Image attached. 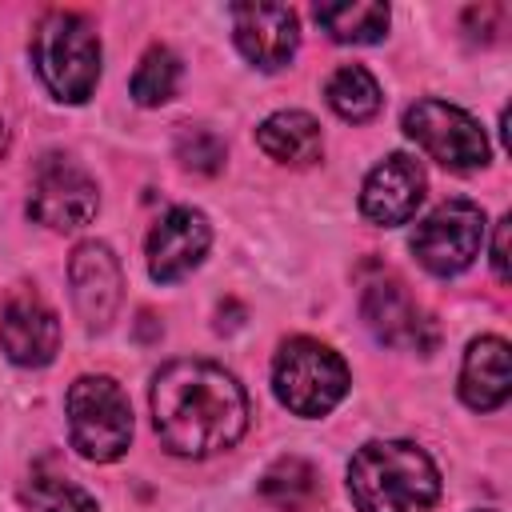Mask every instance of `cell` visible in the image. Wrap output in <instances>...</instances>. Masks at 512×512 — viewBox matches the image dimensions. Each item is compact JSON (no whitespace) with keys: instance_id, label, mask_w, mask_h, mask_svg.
<instances>
[{"instance_id":"cell-1","label":"cell","mask_w":512,"mask_h":512,"mask_svg":"<svg viewBox=\"0 0 512 512\" xmlns=\"http://www.w3.org/2000/svg\"><path fill=\"white\" fill-rule=\"evenodd\" d=\"M152 424L172 456L204 460L244 436L248 396L212 360H172L152 380Z\"/></svg>"},{"instance_id":"cell-2","label":"cell","mask_w":512,"mask_h":512,"mask_svg":"<svg viewBox=\"0 0 512 512\" xmlns=\"http://www.w3.org/2000/svg\"><path fill=\"white\" fill-rule=\"evenodd\" d=\"M356 512H424L440 496L432 456L412 440H372L348 460Z\"/></svg>"},{"instance_id":"cell-3","label":"cell","mask_w":512,"mask_h":512,"mask_svg":"<svg viewBox=\"0 0 512 512\" xmlns=\"http://www.w3.org/2000/svg\"><path fill=\"white\" fill-rule=\"evenodd\" d=\"M32 64L64 104H84L100 80V36L80 12H44L32 32Z\"/></svg>"},{"instance_id":"cell-4","label":"cell","mask_w":512,"mask_h":512,"mask_svg":"<svg viewBox=\"0 0 512 512\" xmlns=\"http://www.w3.org/2000/svg\"><path fill=\"white\" fill-rule=\"evenodd\" d=\"M272 388L276 400L292 416H324L332 412L348 392V364L320 340L296 336L284 340L272 364Z\"/></svg>"},{"instance_id":"cell-5","label":"cell","mask_w":512,"mask_h":512,"mask_svg":"<svg viewBox=\"0 0 512 512\" xmlns=\"http://www.w3.org/2000/svg\"><path fill=\"white\" fill-rule=\"evenodd\" d=\"M68 440L84 460L112 464L132 444V408L112 376H80L68 388Z\"/></svg>"},{"instance_id":"cell-6","label":"cell","mask_w":512,"mask_h":512,"mask_svg":"<svg viewBox=\"0 0 512 512\" xmlns=\"http://www.w3.org/2000/svg\"><path fill=\"white\" fill-rule=\"evenodd\" d=\"M404 132L416 140L436 164L452 172H472L488 164V136L484 128L456 104L444 100H416L404 112Z\"/></svg>"},{"instance_id":"cell-7","label":"cell","mask_w":512,"mask_h":512,"mask_svg":"<svg viewBox=\"0 0 512 512\" xmlns=\"http://www.w3.org/2000/svg\"><path fill=\"white\" fill-rule=\"evenodd\" d=\"M480 244H484V212L472 200H444L412 232V252L432 276L464 272L480 256Z\"/></svg>"},{"instance_id":"cell-8","label":"cell","mask_w":512,"mask_h":512,"mask_svg":"<svg viewBox=\"0 0 512 512\" xmlns=\"http://www.w3.org/2000/svg\"><path fill=\"white\" fill-rule=\"evenodd\" d=\"M100 208L96 180L68 156L52 152L36 164L32 172V192H28V216L44 228L72 232L84 228Z\"/></svg>"},{"instance_id":"cell-9","label":"cell","mask_w":512,"mask_h":512,"mask_svg":"<svg viewBox=\"0 0 512 512\" xmlns=\"http://www.w3.org/2000/svg\"><path fill=\"white\" fill-rule=\"evenodd\" d=\"M360 312L368 320V328L376 332L380 344L388 348H404V352H432L440 332L436 320L412 300V292L396 280V276H376L364 284L360 296Z\"/></svg>"},{"instance_id":"cell-10","label":"cell","mask_w":512,"mask_h":512,"mask_svg":"<svg viewBox=\"0 0 512 512\" xmlns=\"http://www.w3.org/2000/svg\"><path fill=\"white\" fill-rule=\"evenodd\" d=\"M68 284H72V304L84 320L88 332H104L116 320L120 296H124V276L120 260L112 256L108 244L84 240L68 256Z\"/></svg>"},{"instance_id":"cell-11","label":"cell","mask_w":512,"mask_h":512,"mask_svg":"<svg viewBox=\"0 0 512 512\" xmlns=\"http://www.w3.org/2000/svg\"><path fill=\"white\" fill-rule=\"evenodd\" d=\"M236 48L264 72L284 68L300 44V20L288 4H236L232 8Z\"/></svg>"},{"instance_id":"cell-12","label":"cell","mask_w":512,"mask_h":512,"mask_svg":"<svg viewBox=\"0 0 512 512\" xmlns=\"http://www.w3.org/2000/svg\"><path fill=\"white\" fill-rule=\"evenodd\" d=\"M212 244V228L196 208H168L148 232V272L160 284L188 276Z\"/></svg>"},{"instance_id":"cell-13","label":"cell","mask_w":512,"mask_h":512,"mask_svg":"<svg viewBox=\"0 0 512 512\" xmlns=\"http://www.w3.org/2000/svg\"><path fill=\"white\" fill-rule=\"evenodd\" d=\"M0 344L12 364L20 368H40L56 356L60 348V324L56 312L40 300L32 288H16L4 300V320H0Z\"/></svg>"},{"instance_id":"cell-14","label":"cell","mask_w":512,"mask_h":512,"mask_svg":"<svg viewBox=\"0 0 512 512\" xmlns=\"http://www.w3.org/2000/svg\"><path fill=\"white\" fill-rule=\"evenodd\" d=\"M420 200H424V168L404 152L384 156L360 188V212L380 228L408 224Z\"/></svg>"},{"instance_id":"cell-15","label":"cell","mask_w":512,"mask_h":512,"mask_svg":"<svg viewBox=\"0 0 512 512\" xmlns=\"http://www.w3.org/2000/svg\"><path fill=\"white\" fill-rule=\"evenodd\" d=\"M512 392V368H508V344L500 336H480L464 352L460 368V396L476 412H492Z\"/></svg>"},{"instance_id":"cell-16","label":"cell","mask_w":512,"mask_h":512,"mask_svg":"<svg viewBox=\"0 0 512 512\" xmlns=\"http://www.w3.org/2000/svg\"><path fill=\"white\" fill-rule=\"evenodd\" d=\"M256 144H260L264 156H272L280 164L308 168V164L320 160L324 136H320V124L308 112H276L256 128Z\"/></svg>"},{"instance_id":"cell-17","label":"cell","mask_w":512,"mask_h":512,"mask_svg":"<svg viewBox=\"0 0 512 512\" xmlns=\"http://www.w3.org/2000/svg\"><path fill=\"white\" fill-rule=\"evenodd\" d=\"M316 24L336 44H376L388 32V4H376V0L316 4Z\"/></svg>"},{"instance_id":"cell-18","label":"cell","mask_w":512,"mask_h":512,"mask_svg":"<svg viewBox=\"0 0 512 512\" xmlns=\"http://www.w3.org/2000/svg\"><path fill=\"white\" fill-rule=\"evenodd\" d=\"M260 496L284 512H308L320 500V472L304 456H280L260 476Z\"/></svg>"},{"instance_id":"cell-19","label":"cell","mask_w":512,"mask_h":512,"mask_svg":"<svg viewBox=\"0 0 512 512\" xmlns=\"http://www.w3.org/2000/svg\"><path fill=\"white\" fill-rule=\"evenodd\" d=\"M324 96H328V108L340 120H352V124H364V120H372L380 112V84L360 64L336 68L328 76V84H324Z\"/></svg>"},{"instance_id":"cell-20","label":"cell","mask_w":512,"mask_h":512,"mask_svg":"<svg viewBox=\"0 0 512 512\" xmlns=\"http://www.w3.org/2000/svg\"><path fill=\"white\" fill-rule=\"evenodd\" d=\"M20 500L32 512H96V500L76 480L56 472H32L28 484L20 488Z\"/></svg>"},{"instance_id":"cell-21","label":"cell","mask_w":512,"mask_h":512,"mask_svg":"<svg viewBox=\"0 0 512 512\" xmlns=\"http://www.w3.org/2000/svg\"><path fill=\"white\" fill-rule=\"evenodd\" d=\"M176 84H180V60L156 44L144 52V60L132 72V100L144 108H156L176 96Z\"/></svg>"},{"instance_id":"cell-22","label":"cell","mask_w":512,"mask_h":512,"mask_svg":"<svg viewBox=\"0 0 512 512\" xmlns=\"http://www.w3.org/2000/svg\"><path fill=\"white\" fill-rule=\"evenodd\" d=\"M176 160L184 168H192V172L212 176V172L224 168V144H220V136L212 128H180V136H176Z\"/></svg>"},{"instance_id":"cell-23","label":"cell","mask_w":512,"mask_h":512,"mask_svg":"<svg viewBox=\"0 0 512 512\" xmlns=\"http://www.w3.org/2000/svg\"><path fill=\"white\" fill-rule=\"evenodd\" d=\"M492 268H496V280H508V216L496 224V240H492Z\"/></svg>"},{"instance_id":"cell-24","label":"cell","mask_w":512,"mask_h":512,"mask_svg":"<svg viewBox=\"0 0 512 512\" xmlns=\"http://www.w3.org/2000/svg\"><path fill=\"white\" fill-rule=\"evenodd\" d=\"M0 148H4V132H0Z\"/></svg>"},{"instance_id":"cell-25","label":"cell","mask_w":512,"mask_h":512,"mask_svg":"<svg viewBox=\"0 0 512 512\" xmlns=\"http://www.w3.org/2000/svg\"><path fill=\"white\" fill-rule=\"evenodd\" d=\"M480 512H496V508H480Z\"/></svg>"}]
</instances>
